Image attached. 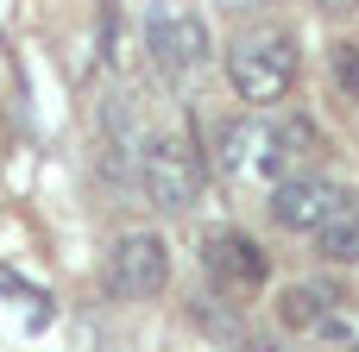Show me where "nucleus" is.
<instances>
[{
    "mask_svg": "<svg viewBox=\"0 0 359 352\" xmlns=\"http://www.w3.org/2000/svg\"><path fill=\"white\" fill-rule=\"evenodd\" d=\"M316 6H322V13H353L359 0H316Z\"/></svg>",
    "mask_w": 359,
    "mask_h": 352,
    "instance_id": "ddd939ff",
    "label": "nucleus"
},
{
    "mask_svg": "<svg viewBox=\"0 0 359 352\" xmlns=\"http://www.w3.org/2000/svg\"><path fill=\"white\" fill-rule=\"evenodd\" d=\"M316 239H322V258H334V265H359V202H353V208H341Z\"/></svg>",
    "mask_w": 359,
    "mask_h": 352,
    "instance_id": "9d476101",
    "label": "nucleus"
},
{
    "mask_svg": "<svg viewBox=\"0 0 359 352\" xmlns=\"http://www.w3.org/2000/svg\"><path fill=\"white\" fill-rule=\"evenodd\" d=\"M328 309H334V296H328L322 283H290V290H278V321L297 328V334H322V328H328Z\"/></svg>",
    "mask_w": 359,
    "mask_h": 352,
    "instance_id": "1a4fd4ad",
    "label": "nucleus"
},
{
    "mask_svg": "<svg viewBox=\"0 0 359 352\" xmlns=\"http://www.w3.org/2000/svg\"><path fill=\"white\" fill-rule=\"evenodd\" d=\"M328 76H334V88L347 101H359V44H334L328 50Z\"/></svg>",
    "mask_w": 359,
    "mask_h": 352,
    "instance_id": "9b49d317",
    "label": "nucleus"
},
{
    "mask_svg": "<svg viewBox=\"0 0 359 352\" xmlns=\"http://www.w3.org/2000/svg\"><path fill=\"white\" fill-rule=\"evenodd\" d=\"M322 151H328L322 126H316L309 113H284V120L271 126V183H284V176H303V170H309Z\"/></svg>",
    "mask_w": 359,
    "mask_h": 352,
    "instance_id": "6e6552de",
    "label": "nucleus"
},
{
    "mask_svg": "<svg viewBox=\"0 0 359 352\" xmlns=\"http://www.w3.org/2000/svg\"><path fill=\"white\" fill-rule=\"evenodd\" d=\"M265 208H271V220L284 233H322L341 208H353V195L334 189V183H322V176H284V183H271Z\"/></svg>",
    "mask_w": 359,
    "mask_h": 352,
    "instance_id": "39448f33",
    "label": "nucleus"
},
{
    "mask_svg": "<svg viewBox=\"0 0 359 352\" xmlns=\"http://www.w3.org/2000/svg\"><path fill=\"white\" fill-rule=\"evenodd\" d=\"M227 82L246 107H271L290 94L297 82V44L284 31H252L240 44H227Z\"/></svg>",
    "mask_w": 359,
    "mask_h": 352,
    "instance_id": "f257e3e1",
    "label": "nucleus"
},
{
    "mask_svg": "<svg viewBox=\"0 0 359 352\" xmlns=\"http://www.w3.org/2000/svg\"><path fill=\"white\" fill-rule=\"evenodd\" d=\"M145 44H151V63L177 82V76H189V69H202L208 63V25H202V13H183V6H151V19H145Z\"/></svg>",
    "mask_w": 359,
    "mask_h": 352,
    "instance_id": "20e7f679",
    "label": "nucleus"
},
{
    "mask_svg": "<svg viewBox=\"0 0 359 352\" xmlns=\"http://www.w3.org/2000/svg\"><path fill=\"white\" fill-rule=\"evenodd\" d=\"M215 164L221 176H271V126L265 120H221L215 126Z\"/></svg>",
    "mask_w": 359,
    "mask_h": 352,
    "instance_id": "0eeeda50",
    "label": "nucleus"
},
{
    "mask_svg": "<svg viewBox=\"0 0 359 352\" xmlns=\"http://www.w3.org/2000/svg\"><path fill=\"white\" fill-rule=\"evenodd\" d=\"M202 265H208L215 290H227V296H252L271 277V258L259 252V239L252 233H233V227H221V233L202 239Z\"/></svg>",
    "mask_w": 359,
    "mask_h": 352,
    "instance_id": "423d86ee",
    "label": "nucleus"
},
{
    "mask_svg": "<svg viewBox=\"0 0 359 352\" xmlns=\"http://www.w3.org/2000/svg\"><path fill=\"white\" fill-rule=\"evenodd\" d=\"M139 189L158 214H189L196 195H202V157L189 139L177 132H151L145 151H139Z\"/></svg>",
    "mask_w": 359,
    "mask_h": 352,
    "instance_id": "f03ea898",
    "label": "nucleus"
},
{
    "mask_svg": "<svg viewBox=\"0 0 359 352\" xmlns=\"http://www.w3.org/2000/svg\"><path fill=\"white\" fill-rule=\"evenodd\" d=\"M107 283H114L126 302L164 296V283H170V246H164V233H151V227L120 233L114 252H107Z\"/></svg>",
    "mask_w": 359,
    "mask_h": 352,
    "instance_id": "7ed1b4c3",
    "label": "nucleus"
},
{
    "mask_svg": "<svg viewBox=\"0 0 359 352\" xmlns=\"http://www.w3.org/2000/svg\"><path fill=\"white\" fill-rule=\"evenodd\" d=\"M107 132H114V145H120V139L139 145V107H133V94H114V101H107Z\"/></svg>",
    "mask_w": 359,
    "mask_h": 352,
    "instance_id": "f8f14e48",
    "label": "nucleus"
}]
</instances>
